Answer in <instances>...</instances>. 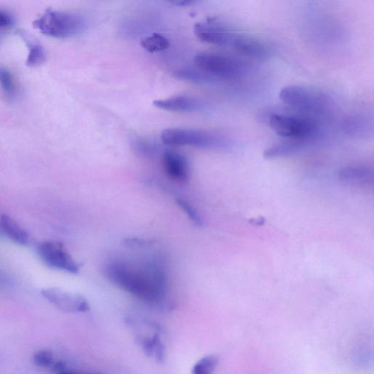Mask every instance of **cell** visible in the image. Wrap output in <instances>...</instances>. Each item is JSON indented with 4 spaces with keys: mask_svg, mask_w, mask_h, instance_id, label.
<instances>
[{
    "mask_svg": "<svg viewBox=\"0 0 374 374\" xmlns=\"http://www.w3.org/2000/svg\"><path fill=\"white\" fill-rule=\"evenodd\" d=\"M105 274L113 284L143 301L156 303L165 296L167 278L157 262L114 260L106 265Z\"/></svg>",
    "mask_w": 374,
    "mask_h": 374,
    "instance_id": "1",
    "label": "cell"
},
{
    "mask_svg": "<svg viewBox=\"0 0 374 374\" xmlns=\"http://www.w3.org/2000/svg\"><path fill=\"white\" fill-rule=\"evenodd\" d=\"M33 25L44 35L65 39L84 32L88 22L84 16L78 13L49 9L40 16Z\"/></svg>",
    "mask_w": 374,
    "mask_h": 374,
    "instance_id": "2",
    "label": "cell"
},
{
    "mask_svg": "<svg viewBox=\"0 0 374 374\" xmlns=\"http://www.w3.org/2000/svg\"><path fill=\"white\" fill-rule=\"evenodd\" d=\"M260 118L277 134L289 140L308 141L319 131L318 122L308 116L272 112Z\"/></svg>",
    "mask_w": 374,
    "mask_h": 374,
    "instance_id": "3",
    "label": "cell"
},
{
    "mask_svg": "<svg viewBox=\"0 0 374 374\" xmlns=\"http://www.w3.org/2000/svg\"><path fill=\"white\" fill-rule=\"evenodd\" d=\"M161 139L166 145H187L204 150H227L232 147L231 140L224 136L193 129H166L162 133Z\"/></svg>",
    "mask_w": 374,
    "mask_h": 374,
    "instance_id": "4",
    "label": "cell"
},
{
    "mask_svg": "<svg viewBox=\"0 0 374 374\" xmlns=\"http://www.w3.org/2000/svg\"><path fill=\"white\" fill-rule=\"evenodd\" d=\"M194 62L198 69L217 80L239 79L246 70L242 61L219 54L200 53L195 56Z\"/></svg>",
    "mask_w": 374,
    "mask_h": 374,
    "instance_id": "5",
    "label": "cell"
},
{
    "mask_svg": "<svg viewBox=\"0 0 374 374\" xmlns=\"http://www.w3.org/2000/svg\"><path fill=\"white\" fill-rule=\"evenodd\" d=\"M279 98L285 105L303 112L321 113L329 105V99L325 94L300 85L284 88L279 92Z\"/></svg>",
    "mask_w": 374,
    "mask_h": 374,
    "instance_id": "6",
    "label": "cell"
},
{
    "mask_svg": "<svg viewBox=\"0 0 374 374\" xmlns=\"http://www.w3.org/2000/svg\"><path fill=\"white\" fill-rule=\"evenodd\" d=\"M41 259L48 265L71 274H78L79 265L61 243L47 241L38 246Z\"/></svg>",
    "mask_w": 374,
    "mask_h": 374,
    "instance_id": "7",
    "label": "cell"
},
{
    "mask_svg": "<svg viewBox=\"0 0 374 374\" xmlns=\"http://www.w3.org/2000/svg\"><path fill=\"white\" fill-rule=\"evenodd\" d=\"M42 296L60 310L67 313H85L90 310L88 301L78 294L65 292L57 289H46Z\"/></svg>",
    "mask_w": 374,
    "mask_h": 374,
    "instance_id": "8",
    "label": "cell"
},
{
    "mask_svg": "<svg viewBox=\"0 0 374 374\" xmlns=\"http://www.w3.org/2000/svg\"><path fill=\"white\" fill-rule=\"evenodd\" d=\"M194 32L202 42L219 47H233L237 36L231 30L211 20L196 24Z\"/></svg>",
    "mask_w": 374,
    "mask_h": 374,
    "instance_id": "9",
    "label": "cell"
},
{
    "mask_svg": "<svg viewBox=\"0 0 374 374\" xmlns=\"http://www.w3.org/2000/svg\"><path fill=\"white\" fill-rule=\"evenodd\" d=\"M159 109L171 112H202L207 109V104L199 99L189 96H176L153 102Z\"/></svg>",
    "mask_w": 374,
    "mask_h": 374,
    "instance_id": "10",
    "label": "cell"
},
{
    "mask_svg": "<svg viewBox=\"0 0 374 374\" xmlns=\"http://www.w3.org/2000/svg\"><path fill=\"white\" fill-rule=\"evenodd\" d=\"M162 163L165 173L172 179L180 183H187L190 180V164L181 154L165 152L162 157Z\"/></svg>",
    "mask_w": 374,
    "mask_h": 374,
    "instance_id": "11",
    "label": "cell"
},
{
    "mask_svg": "<svg viewBox=\"0 0 374 374\" xmlns=\"http://www.w3.org/2000/svg\"><path fill=\"white\" fill-rule=\"evenodd\" d=\"M232 47L241 54L255 59H264L270 54L268 47L261 41L245 35H237Z\"/></svg>",
    "mask_w": 374,
    "mask_h": 374,
    "instance_id": "12",
    "label": "cell"
},
{
    "mask_svg": "<svg viewBox=\"0 0 374 374\" xmlns=\"http://www.w3.org/2000/svg\"><path fill=\"white\" fill-rule=\"evenodd\" d=\"M339 179L347 184H368L373 181V171L364 165H349L338 172Z\"/></svg>",
    "mask_w": 374,
    "mask_h": 374,
    "instance_id": "13",
    "label": "cell"
},
{
    "mask_svg": "<svg viewBox=\"0 0 374 374\" xmlns=\"http://www.w3.org/2000/svg\"><path fill=\"white\" fill-rule=\"evenodd\" d=\"M308 147V141L291 140L277 143L264 152V157L267 159H277L298 155Z\"/></svg>",
    "mask_w": 374,
    "mask_h": 374,
    "instance_id": "14",
    "label": "cell"
},
{
    "mask_svg": "<svg viewBox=\"0 0 374 374\" xmlns=\"http://www.w3.org/2000/svg\"><path fill=\"white\" fill-rule=\"evenodd\" d=\"M342 128L349 135L363 138L373 133V121L363 116H351L343 121Z\"/></svg>",
    "mask_w": 374,
    "mask_h": 374,
    "instance_id": "15",
    "label": "cell"
},
{
    "mask_svg": "<svg viewBox=\"0 0 374 374\" xmlns=\"http://www.w3.org/2000/svg\"><path fill=\"white\" fill-rule=\"evenodd\" d=\"M138 343L145 354L158 363L165 359V346L157 332L150 336H138Z\"/></svg>",
    "mask_w": 374,
    "mask_h": 374,
    "instance_id": "16",
    "label": "cell"
},
{
    "mask_svg": "<svg viewBox=\"0 0 374 374\" xmlns=\"http://www.w3.org/2000/svg\"><path fill=\"white\" fill-rule=\"evenodd\" d=\"M19 35L25 40L28 49L27 66L36 67L42 65L47 59L46 52L43 46L25 32H20Z\"/></svg>",
    "mask_w": 374,
    "mask_h": 374,
    "instance_id": "17",
    "label": "cell"
},
{
    "mask_svg": "<svg viewBox=\"0 0 374 374\" xmlns=\"http://www.w3.org/2000/svg\"><path fill=\"white\" fill-rule=\"evenodd\" d=\"M0 224L3 231L15 242L23 245L28 243L29 235L27 231L9 216L3 215Z\"/></svg>",
    "mask_w": 374,
    "mask_h": 374,
    "instance_id": "18",
    "label": "cell"
},
{
    "mask_svg": "<svg viewBox=\"0 0 374 374\" xmlns=\"http://www.w3.org/2000/svg\"><path fill=\"white\" fill-rule=\"evenodd\" d=\"M174 76L179 80L190 81L195 84L207 85L217 81L199 69L184 68L177 71Z\"/></svg>",
    "mask_w": 374,
    "mask_h": 374,
    "instance_id": "19",
    "label": "cell"
},
{
    "mask_svg": "<svg viewBox=\"0 0 374 374\" xmlns=\"http://www.w3.org/2000/svg\"><path fill=\"white\" fill-rule=\"evenodd\" d=\"M141 47L150 53H159L168 49L170 47L169 39L164 36L154 33L143 38L140 41Z\"/></svg>",
    "mask_w": 374,
    "mask_h": 374,
    "instance_id": "20",
    "label": "cell"
},
{
    "mask_svg": "<svg viewBox=\"0 0 374 374\" xmlns=\"http://www.w3.org/2000/svg\"><path fill=\"white\" fill-rule=\"evenodd\" d=\"M0 89L9 99H13L18 94L15 78L7 68L0 66Z\"/></svg>",
    "mask_w": 374,
    "mask_h": 374,
    "instance_id": "21",
    "label": "cell"
},
{
    "mask_svg": "<svg viewBox=\"0 0 374 374\" xmlns=\"http://www.w3.org/2000/svg\"><path fill=\"white\" fill-rule=\"evenodd\" d=\"M33 361L38 367L52 368L57 372L66 368L64 363L55 361L53 353L49 350H41L35 353Z\"/></svg>",
    "mask_w": 374,
    "mask_h": 374,
    "instance_id": "22",
    "label": "cell"
},
{
    "mask_svg": "<svg viewBox=\"0 0 374 374\" xmlns=\"http://www.w3.org/2000/svg\"><path fill=\"white\" fill-rule=\"evenodd\" d=\"M219 363V358L215 356H205L195 364L191 374H214Z\"/></svg>",
    "mask_w": 374,
    "mask_h": 374,
    "instance_id": "23",
    "label": "cell"
},
{
    "mask_svg": "<svg viewBox=\"0 0 374 374\" xmlns=\"http://www.w3.org/2000/svg\"><path fill=\"white\" fill-rule=\"evenodd\" d=\"M133 148L138 156L145 158H152L158 153L156 145L141 138H137L133 140Z\"/></svg>",
    "mask_w": 374,
    "mask_h": 374,
    "instance_id": "24",
    "label": "cell"
},
{
    "mask_svg": "<svg viewBox=\"0 0 374 374\" xmlns=\"http://www.w3.org/2000/svg\"><path fill=\"white\" fill-rule=\"evenodd\" d=\"M176 203L180 209L195 224L199 227L203 225V222L200 214L191 203L182 199H177Z\"/></svg>",
    "mask_w": 374,
    "mask_h": 374,
    "instance_id": "25",
    "label": "cell"
},
{
    "mask_svg": "<svg viewBox=\"0 0 374 374\" xmlns=\"http://www.w3.org/2000/svg\"><path fill=\"white\" fill-rule=\"evenodd\" d=\"M15 18L7 10L0 8V40L13 28Z\"/></svg>",
    "mask_w": 374,
    "mask_h": 374,
    "instance_id": "26",
    "label": "cell"
},
{
    "mask_svg": "<svg viewBox=\"0 0 374 374\" xmlns=\"http://www.w3.org/2000/svg\"><path fill=\"white\" fill-rule=\"evenodd\" d=\"M124 244L131 247H145L150 245V243L144 239H130L124 241Z\"/></svg>",
    "mask_w": 374,
    "mask_h": 374,
    "instance_id": "27",
    "label": "cell"
},
{
    "mask_svg": "<svg viewBox=\"0 0 374 374\" xmlns=\"http://www.w3.org/2000/svg\"><path fill=\"white\" fill-rule=\"evenodd\" d=\"M170 4L176 6L184 7L193 6L196 2L193 1V0H176V1H171Z\"/></svg>",
    "mask_w": 374,
    "mask_h": 374,
    "instance_id": "28",
    "label": "cell"
},
{
    "mask_svg": "<svg viewBox=\"0 0 374 374\" xmlns=\"http://www.w3.org/2000/svg\"><path fill=\"white\" fill-rule=\"evenodd\" d=\"M57 374H101L97 372H84L67 370L66 368L57 372Z\"/></svg>",
    "mask_w": 374,
    "mask_h": 374,
    "instance_id": "29",
    "label": "cell"
},
{
    "mask_svg": "<svg viewBox=\"0 0 374 374\" xmlns=\"http://www.w3.org/2000/svg\"><path fill=\"white\" fill-rule=\"evenodd\" d=\"M248 222L254 226L261 227L265 224V219L264 217L253 218L249 219Z\"/></svg>",
    "mask_w": 374,
    "mask_h": 374,
    "instance_id": "30",
    "label": "cell"
}]
</instances>
